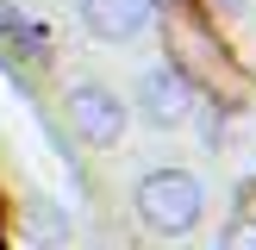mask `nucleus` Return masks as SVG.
Masks as SVG:
<instances>
[{"instance_id": "1", "label": "nucleus", "mask_w": 256, "mask_h": 250, "mask_svg": "<svg viewBox=\"0 0 256 250\" xmlns=\"http://www.w3.org/2000/svg\"><path fill=\"white\" fill-rule=\"evenodd\" d=\"M132 206H138V219H144V232L188 238L206 219V182H200L194 169H150L144 182H138Z\"/></svg>"}, {"instance_id": "7", "label": "nucleus", "mask_w": 256, "mask_h": 250, "mask_svg": "<svg viewBox=\"0 0 256 250\" xmlns=\"http://www.w3.org/2000/svg\"><path fill=\"white\" fill-rule=\"evenodd\" d=\"M219 6H225V12H238V6H244V0H219Z\"/></svg>"}, {"instance_id": "2", "label": "nucleus", "mask_w": 256, "mask_h": 250, "mask_svg": "<svg viewBox=\"0 0 256 250\" xmlns=\"http://www.w3.org/2000/svg\"><path fill=\"white\" fill-rule=\"evenodd\" d=\"M69 125H75L82 144L112 150L125 138V100L112 94V88H100V82H75L69 88Z\"/></svg>"}, {"instance_id": "4", "label": "nucleus", "mask_w": 256, "mask_h": 250, "mask_svg": "<svg viewBox=\"0 0 256 250\" xmlns=\"http://www.w3.org/2000/svg\"><path fill=\"white\" fill-rule=\"evenodd\" d=\"M82 32L100 38V44H132V38L150 32L156 19V0H82Z\"/></svg>"}, {"instance_id": "5", "label": "nucleus", "mask_w": 256, "mask_h": 250, "mask_svg": "<svg viewBox=\"0 0 256 250\" xmlns=\"http://www.w3.org/2000/svg\"><path fill=\"white\" fill-rule=\"evenodd\" d=\"M25 232H32V244H69V212L62 206H50V200H32L25 206Z\"/></svg>"}, {"instance_id": "3", "label": "nucleus", "mask_w": 256, "mask_h": 250, "mask_svg": "<svg viewBox=\"0 0 256 250\" xmlns=\"http://www.w3.org/2000/svg\"><path fill=\"white\" fill-rule=\"evenodd\" d=\"M138 106L156 132H175V125L194 119V82H188L175 62H156V69L138 75Z\"/></svg>"}, {"instance_id": "6", "label": "nucleus", "mask_w": 256, "mask_h": 250, "mask_svg": "<svg viewBox=\"0 0 256 250\" xmlns=\"http://www.w3.org/2000/svg\"><path fill=\"white\" fill-rule=\"evenodd\" d=\"M219 250H256V219H244V225H232V232L219 238Z\"/></svg>"}]
</instances>
